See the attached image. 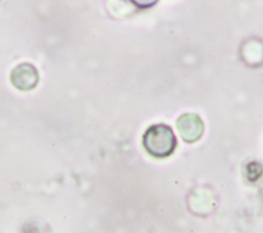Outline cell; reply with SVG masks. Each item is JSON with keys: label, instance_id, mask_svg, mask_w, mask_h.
I'll use <instances>...</instances> for the list:
<instances>
[{"label": "cell", "instance_id": "1", "mask_svg": "<svg viewBox=\"0 0 263 233\" xmlns=\"http://www.w3.org/2000/svg\"><path fill=\"white\" fill-rule=\"evenodd\" d=\"M143 144L150 155L156 158H164L174 152L177 146V140L170 126L156 124L146 130Z\"/></svg>", "mask_w": 263, "mask_h": 233}, {"label": "cell", "instance_id": "2", "mask_svg": "<svg viewBox=\"0 0 263 233\" xmlns=\"http://www.w3.org/2000/svg\"><path fill=\"white\" fill-rule=\"evenodd\" d=\"M11 82L18 89L30 90L34 88L38 82L37 70L32 65L23 63L13 69Z\"/></svg>", "mask_w": 263, "mask_h": 233}, {"label": "cell", "instance_id": "3", "mask_svg": "<svg viewBox=\"0 0 263 233\" xmlns=\"http://www.w3.org/2000/svg\"><path fill=\"white\" fill-rule=\"evenodd\" d=\"M178 128L183 140L191 143L200 138L203 131V124L197 115L186 114L178 120Z\"/></svg>", "mask_w": 263, "mask_h": 233}]
</instances>
